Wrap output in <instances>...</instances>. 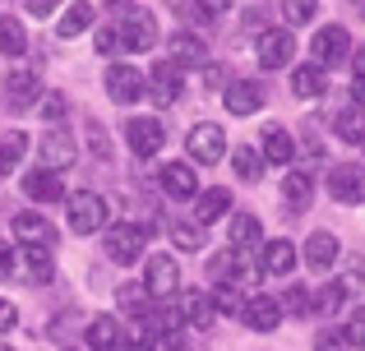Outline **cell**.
<instances>
[{
	"label": "cell",
	"instance_id": "obj_1",
	"mask_svg": "<svg viewBox=\"0 0 365 351\" xmlns=\"http://www.w3.org/2000/svg\"><path fill=\"white\" fill-rule=\"evenodd\" d=\"M185 153L195 157L199 167H217L227 157V130L217 125V120H199L185 135Z\"/></svg>",
	"mask_w": 365,
	"mask_h": 351
},
{
	"label": "cell",
	"instance_id": "obj_2",
	"mask_svg": "<svg viewBox=\"0 0 365 351\" xmlns=\"http://www.w3.org/2000/svg\"><path fill=\"white\" fill-rule=\"evenodd\" d=\"M116 28L125 37V51H153V46H158V14H153V9H139V5L120 9Z\"/></svg>",
	"mask_w": 365,
	"mask_h": 351
},
{
	"label": "cell",
	"instance_id": "obj_3",
	"mask_svg": "<svg viewBox=\"0 0 365 351\" xmlns=\"http://www.w3.org/2000/svg\"><path fill=\"white\" fill-rule=\"evenodd\" d=\"M70 226H74L79 236L107 231V199L93 194V189H79V194H70Z\"/></svg>",
	"mask_w": 365,
	"mask_h": 351
},
{
	"label": "cell",
	"instance_id": "obj_4",
	"mask_svg": "<svg viewBox=\"0 0 365 351\" xmlns=\"http://www.w3.org/2000/svg\"><path fill=\"white\" fill-rule=\"evenodd\" d=\"M102 236H107V254L116 263H134L143 250H148V226H139V222H116Z\"/></svg>",
	"mask_w": 365,
	"mask_h": 351
},
{
	"label": "cell",
	"instance_id": "obj_5",
	"mask_svg": "<svg viewBox=\"0 0 365 351\" xmlns=\"http://www.w3.org/2000/svg\"><path fill=\"white\" fill-rule=\"evenodd\" d=\"M310 51H314V65H319V70L342 65V61H351V33H347L342 23H324L319 33H314Z\"/></svg>",
	"mask_w": 365,
	"mask_h": 351
},
{
	"label": "cell",
	"instance_id": "obj_6",
	"mask_svg": "<svg viewBox=\"0 0 365 351\" xmlns=\"http://www.w3.org/2000/svg\"><path fill=\"white\" fill-rule=\"evenodd\" d=\"M208 273H213L217 287H245V282H259L264 268H255V263H250L245 254H236V250H217L213 259H208Z\"/></svg>",
	"mask_w": 365,
	"mask_h": 351
},
{
	"label": "cell",
	"instance_id": "obj_7",
	"mask_svg": "<svg viewBox=\"0 0 365 351\" xmlns=\"http://www.w3.org/2000/svg\"><path fill=\"white\" fill-rule=\"evenodd\" d=\"M125 144L134 148V157H158L162 144H167V125L153 116H134L125 120Z\"/></svg>",
	"mask_w": 365,
	"mask_h": 351
},
{
	"label": "cell",
	"instance_id": "obj_8",
	"mask_svg": "<svg viewBox=\"0 0 365 351\" xmlns=\"http://www.w3.org/2000/svg\"><path fill=\"white\" fill-rule=\"evenodd\" d=\"M255 56H259L264 70H282V65H292V56H296V37L287 33V28H264Z\"/></svg>",
	"mask_w": 365,
	"mask_h": 351
},
{
	"label": "cell",
	"instance_id": "obj_9",
	"mask_svg": "<svg viewBox=\"0 0 365 351\" xmlns=\"http://www.w3.org/2000/svg\"><path fill=\"white\" fill-rule=\"evenodd\" d=\"M176 287H180L176 259H171V254H153L148 268H143V291H148L153 300H167V296H176Z\"/></svg>",
	"mask_w": 365,
	"mask_h": 351
},
{
	"label": "cell",
	"instance_id": "obj_10",
	"mask_svg": "<svg viewBox=\"0 0 365 351\" xmlns=\"http://www.w3.org/2000/svg\"><path fill=\"white\" fill-rule=\"evenodd\" d=\"M102 83H107V98L120 102V107H130V102H139L143 93H148V79H143L134 65H111Z\"/></svg>",
	"mask_w": 365,
	"mask_h": 351
},
{
	"label": "cell",
	"instance_id": "obj_11",
	"mask_svg": "<svg viewBox=\"0 0 365 351\" xmlns=\"http://www.w3.org/2000/svg\"><path fill=\"white\" fill-rule=\"evenodd\" d=\"M143 79H148V98L158 102V107H171V102H180V93H185V74L171 61L153 65V74H143Z\"/></svg>",
	"mask_w": 365,
	"mask_h": 351
},
{
	"label": "cell",
	"instance_id": "obj_12",
	"mask_svg": "<svg viewBox=\"0 0 365 351\" xmlns=\"http://www.w3.org/2000/svg\"><path fill=\"white\" fill-rule=\"evenodd\" d=\"M37 153H42V172H56V176H61L65 167L79 162V144H74L65 130H51V135H42Z\"/></svg>",
	"mask_w": 365,
	"mask_h": 351
},
{
	"label": "cell",
	"instance_id": "obj_13",
	"mask_svg": "<svg viewBox=\"0 0 365 351\" xmlns=\"http://www.w3.org/2000/svg\"><path fill=\"white\" fill-rule=\"evenodd\" d=\"M329 194L338 199V204H365V167L338 162L329 172Z\"/></svg>",
	"mask_w": 365,
	"mask_h": 351
},
{
	"label": "cell",
	"instance_id": "obj_14",
	"mask_svg": "<svg viewBox=\"0 0 365 351\" xmlns=\"http://www.w3.org/2000/svg\"><path fill=\"white\" fill-rule=\"evenodd\" d=\"M42 102V79H37L33 70H14L5 79V107L9 111H28Z\"/></svg>",
	"mask_w": 365,
	"mask_h": 351
},
{
	"label": "cell",
	"instance_id": "obj_15",
	"mask_svg": "<svg viewBox=\"0 0 365 351\" xmlns=\"http://www.w3.org/2000/svg\"><path fill=\"white\" fill-rule=\"evenodd\" d=\"M83 342L88 351H125V328L116 315H93L88 328H83Z\"/></svg>",
	"mask_w": 365,
	"mask_h": 351
},
{
	"label": "cell",
	"instance_id": "obj_16",
	"mask_svg": "<svg viewBox=\"0 0 365 351\" xmlns=\"http://www.w3.org/2000/svg\"><path fill=\"white\" fill-rule=\"evenodd\" d=\"M222 102H227V111L232 116H255L259 107H264V83H255V79H232L222 88Z\"/></svg>",
	"mask_w": 365,
	"mask_h": 351
},
{
	"label": "cell",
	"instance_id": "obj_17",
	"mask_svg": "<svg viewBox=\"0 0 365 351\" xmlns=\"http://www.w3.org/2000/svg\"><path fill=\"white\" fill-rule=\"evenodd\" d=\"M9 226H14V236H19L24 245H37V250H51L56 236H61L42 213H28V208H24V213H14V222H9Z\"/></svg>",
	"mask_w": 365,
	"mask_h": 351
},
{
	"label": "cell",
	"instance_id": "obj_18",
	"mask_svg": "<svg viewBox=\"0 0 365 351\" xmlns=\"http://www.w3.org/2000/svg\"><path fill=\"white\" fill-rule=\"evenodd\" d=\"M14 278H24L28 287H46V282L56 278V259H51V250H37V245H28V250L19 254Z\"/></svg>",
	"mask_w": 365,
	"mask_h": 351
},
{
	"label": "cell",
	"instance_id": "obj_19",
	"mask_svg": "<svg viewBox=\"0 0 365 351\" xmlns=\"http://www.w3.org/2000/svg\"><path fill=\"white\" fill-rule=\"evenodd\" d=\"M24 194L33 199V204H61L70 189H65V180L56 172H42V167H33V172L24 176Z\"/></svg>",
	"mask_w": 365,
	"mask_h": 351
},
{
	"label": "cell",
	"instance_id": "obj_20",
	"mask_svg": "<svg viewBox=\"0 0 365 351\" xmlns=\"http://www.w3.org/2000/svg\"><path fill=\"white\" fill-rule=\"evenodd\" d=\"M241 319H245V328H255V333H273V328L282 324V305H277L273 296H250Z\"/></svg>",
	"mask_w": 365,
	"mask_h": 351
},
{
	"label": "cell",
	"instance_id": "obj_21",
	"mask_svg": "<svg viewBox=\"0 0 365 351\" xmlns=\"http://www.w3.org/2000/svg\"><path fill=\"white\" fill-rule=\"evenodd\" d=\"M162 189L171 199H199V172L190 162H167L162 167Z\"/></svg>",
	"mask_w": 365,
	"mask_h": 351
},
{
	"label": "cell",
	"instance_id": "obj_22",
	"mask_svg": "<svg viewBox=\"0 0 365 351\" xmlns=\"http://www.w3.org/2000/svg\"><path fill=\"white\" fill-rule=\"evenodd\" d=\"M180 319H185V324H195V328H213L217 324L213 296H208V291H185V296H180Z\"/></svg>",
	"mask_w": 365,
	"mask_h": 351
},
{
	"label": "cell",
	"instance_id": "obj_23",
	"mask_svg": "<svg viewBox=\"0 0 365 351\" xmlns=\"http://www.w3.org/2000/svg\"><path fill=\"white\" fill-rule=\"evenodd\" d=\"M259 268L273 273V278H287V273L296 268V245L292 241H264V250H259Z\"/></svg>",
	"mask_w": 365,
	"mask_h": 351
},
{
	"label": "cell",
	"instance_id": "obj_24",
	"mask_svg": "<svg viewBox=\"0 0 365 351\" xmlns=\"http://www.w3.org/2000/svg\"><path fill=\"white\" fill-rule=\"evenodd\" d=\"M93 19H98V5H88V0H74V5H65V14L56 19V33L61 37H79L93 28Z\"/></svg>",
	"mask_w": 365,
	"mask_h": 351
},
{
	"label": "cell",
	"instance_id": "obj_25",
	"mask_svg": "<svg viewBox=\"0 0 365 351\" xmlns=\"http://www.w3.org/2000/svg\"><path fill=\"white\" fill-rule=\"evenodd\" d=\"M227 208H232V194H227V189H199V199H195V226H213L217 217H227Z\"/></svg>",
	"mask_w": 365,
	"mask_h": 351
},
{
	"label": "cell",
	"instance_id": "obj_26",
	"mask_svg": "<svg viewBox=\"0 0 365 351\" xmlns=\"http://www.w3.org/2000/svg\"><path fill=\"white\" fill-rule=\"evenodd\" d=\"M227 236H232V250H236V254L255 250V245L264 250V231H259V217H255V213H236V217H232V231H227Z\"/></svg>",
	"mask_w": 365,
	"mask_h": 351
},
{
	"label": "cell",
	"instance_id": "obj_27",
	"mask_svg": "<svg viewBox=\"0 0 365 351\" xmlns=\"http://www.w3.org/2000/svg\"><path fill=\"white\" fill-rule=\"evenodd\" d=\"M296 157V139L287 135L282 125H268L264 130V162H273V167H287Z\"/></svg>",
	"mask_w": 365,
	"mask_h": 351
},
{
	"label": "cell",
	"instance_id": "obj_28",
	"mask_svg": "<svg viewBox=\"0 0 365 351\" xmlns=\"http://www.w3.org/2000/svg\"><path fill=\"white\" fill-rule=\"evenodd\" d=\"M305 263H310V268H333V263H338V236L314 231L310 241H305Z\"/></svg>",
	"mask_w": 365,
	"mask_h": 351
},
{
	"label": "cell",
	"instance_id": "obj_29",
	"mask_svg": "<svg viewBox=\"0 0 365 351\" xmlns=\"http://www.w3.org/2000/svg\"><path fill=\"white\" fill-rule=\"evenodd\" d=\"M171 65H208L204 37H195V33H185V28H180V33L171 37Z\"/></svg>",
	"mask_w": 365,
	"mask_h": 351
},
{
	"label": "cell",
	"instance_id": "obj_30",
	"mask_svg": "<svg viewBox=\"0 0 365 351\" xmlns=\"http://www.w3.org/2000/svg\"><path fill=\"white\" fill-rule=\"evenodd\" d=\"M324 88H329V83H324V70L314 61L292 70V93H296V98H305V102H310V98H324Z\"/></svg>",
	"mask_w": 365,
	"mask_h": 351
},
{
	"label": "cell",
	"instance_id": "obj_31",
	"mask_svg": "<svg viewBox=\"0 0 365 351\" xmlns=\"http://www.w3.org/2000/svg\"><path fill=\"white\" fill-rule=\"evenodd\" d=\"M116 305H120V315H130V319H139V324H143L153 296L143 291V282H125V287H116Z\"/></svg>",
	"mask_w": 365,
	"mask_h": 351
},
{
	"label": "cell",
	"instance_id": "obj_32",
	"mask_svg": "<svg viewBox=\"0 0 365 351\" xmlns=\"http://www.w3.org/2000/svg\"><path fill=\"white\" fill-rule=\"evenodd\" d=\"M333 135L342 139V144H365V111L361 107H347L333 116Z\"/></svg>",
	"mask_w": 365,
	"mask_h": 351
},
{
	"label": "cell",
	"instance_id": "obj_33",
	"mask_svg": "<svg viewBox=\"0 0 365 351\" xmlns=\"http://www.w3.org/2000/svg\"><path fill=\"white\" fill-rule=\"evenodd\" d=\"M282 199H287V208H310L314 180L305 176V172H287V180H282Z\"/></svg>",
	"mask_w": 365,
	"mask_h": 351
},
{
	"label": "cell",
	"instance_id": "obj_34",
	"mask_svg": "<svg viewBox=\"0 0 365 351\" xmlns=\"http://www.w3.org/2000/svg\"><path fill=\"white\" fill-rule=\"evenodd\" d=\"M232 167H236V176L241 180H250V185H255L259 176H264V153H259V148H250V144H241V148H232Z\"/></svg>",
	"mask_w": 365,
	"mask_h": 351
},
{
	"label": "cell",
	"instance_id": "obj_35",
	"mask_svg": "<svg viewBox=\"0 0 365 351\" xmlns=\"http://www.w3.org/2000/svg\"><path fill=\"white\" fill-rule=\"evenodd\" d=\"M28 51V37L19 19H0V56H24Z\"/></svg>",
	"mask_w": 365,
	"mask_h": 351
},
{
	"label": "cell",
	"instance_id": "obj_36",
	"mask_svg": "<svg viewBox=\"0 0 365 351\" xmlns=\"http://www.w3.org/2000/svg\"><path fill=\"white\" fill-rule=\"evenodd\" d=\"M277 305H282V315H296V319H305V315L314 310V296H310L305 287H292L282 300H277Z\"/></svg>",
	"mask_w": 365,
	"mask_h": 351
},
{
	"label": "cell",
	"instance_id": "obj_37",
	"mask_svg": "<svg viewBox=\"0 0 365 351\" xmlns=\"http://www.w3.org/2000/svg\"><path fill=\"white\" fill-rule=\"evenodd\" d=\"M171 241H176V250H199V245H204V226L176 222V226H171Z\"/></svg>",
	"mask_w": 365,
	"mask_h": 351
},
{
	"label": "cell",
	"instance_id": "obj_38",
	"mask_svg": "<svg viewBox=\"0 0 365 351\" xmlns=\"http://www.w3.org/2000/svg\"><path fill=\"white\" fill-rule=\"evenodd\" d=\"M314 9H319V0H282V19L287 23H310Z\"/></svg>",
	"mask_w": 365,
	"mask_h": 351
},
{
	"label": "cell",
	"instance_id": "obj_39",
	"mask_svg": "<svg viewBox=\"0 0 365 351\" xmlns=\"http://www.w3.org/2000/svg\"><path fill=\"white\" fill-rule=\"evenodd\" d=\"M83 135H88L93 157H102V162H107V157H111V139H107V130H102L98 120H83Z\"/></svg>",
	"mask_w": 365,
	"mask_h": 351
},
{
	"label": "cell",
	"instance_id": "obj_40",
	"mask_svg": "<svg viewBox=\"0 0 365 351\" xmlns=\"http://www.w3.org/2000/svg\"><path fill=\"white\" fill-rule=\"evenodd\" d=\"M213 305H217V315H241L245 300H241V291H236V287H217L213 291Z\"/></svg>",
	"mask_w": 365,
	"mask_h": 351
},
{
	"label": "cell",
	"instance_id": "obj_41",
	"mask_svg": "<svg viewBox=\"0 0 365 351\" xmlns=\"http://www.w3.org/2000/svg\"><path fill=\"white\" fill-rule=\"evenodd\" d=\"M24 148H28V135H24V130H9V135L0 139V157H5L9 167H14L19 157H24Z\"/></svg>",
	"mask_w": 365,
	"mask_h": 351
},
{
	"label": "cell",
	"instance_id": "obj_42",
	"mask_svg": "<svg viewBox=\"0 0 365 351\" xmlns=\"http://www.w3.org/2000/svg\"><path fill=\"white\" fill-rule=\"evenodd\" d=\"M93 42H98L102 56H120V51H125V37H120L116 23H111V28H98V37H93Z\"/></svg>",
	"mask_w": 365,
	"mask_h": 351
},
{
	"label": "cell",
	"instance_id": "obj_43",
	"mask_svg": "<svg viewBox=\"0 0 365 351\" xmlns=\"http://www.w3.org/2000/svg\"><path fill=\"white\" fill-rule=\"evenodd\" d=\"M314 351H351V342H347V333H342V328H319Z\"/></svg>",
	"mask_w": 365,
	"mask_h": 351
},
{
	"label": "cell",
	"instance_id": "obj_44",
	"mask_svg": "<svg viewBox=\"0 0 365 351\" xmlns=\"http://www.w3.org/2000/svg\"><path fill=\"white\" fill-rule=\"evenodd\" d=\"M342 333H347L351 347H365V305L351 310V319H347V328H342Z\"/></svg>",
	"mask_w": 365,
	"mask_h": 351
},
{
	"label": "cell",
	"instance_id": "obj_45",
	"mask_svg": "<svg viewBox=\"0 0 365 351\" xmlns=\"http://www.w3.org/2000/svg\"><path fill=\"white\" fill-rule=\"evenodd\" d=\"M65 111H70V102L61 93H42V116L46 120H65Z\"/></svg>",
	"mask_w": 365,
	"mask_h": 351
},
{
	"label": "cell",
	"instance_id": "obj_46",
	"mask_svg": "<svg viewBox=\"0 0 365 351\" xmlns=\"http://www.w3.org/2000/svg\"><path fill=\"white\" fill-rule=\"evenodd\" d=\"M14 268H19V254L9 250L5 241H0V282H5V278H14Z\"/></svg>",
	"mask_w": 365,
	"mask_h": 351
},
{
	"label": "cell",
	"instance_id": "obj_47",
	"mask_svg": "<svg viewBox=\"0 0 365 351\" xmlns=\"http://www.w3.org/2000/svg\"><path fill=\"white\" fill-rule=\"evenodd\" d=\"M204 83L208 88H227V65H204Z\"/></svg>",
	"mask_w": 365,
	"mask_h": 351
},
{
	"label": "cell",
	"instance_id": "obj_48",
	"mask_svg": "<svg viewBox=\"0 0 365 351\" xmlns=\"http://www.w3.org/2000/svg\"><path fill=\"white\" fill-rule=\"evenodd\" d=\"M14 324H19V310L9 305V300H0V337H5V333H9Z\"/></svg>",
	"mask_w": 365,
	"mask_h": 351
},
{
	"label": "cell",
	"instance_id": "obj_49",
	"mask_svg": "<svg viewBox=\"0 0 365 351\" xmlns=\"http://www.w3.org/2000/svg\"><path fill=\"white\" fill-rule=\"evenodd\" d=\"M56 5H61V0H28V14H33V19H46Z\"/></svg>",
	"mask_w": 365,
	"mask_h": 351
},
{
	"label": "cell",
	"instance_id": "obj_50",
	"mask_svg": "<svg viewBox=\"0 0 365 351\" xmlns=\"http://www.w3.org/2000/svg\"><path fill=\"white\" fill-rule=\"evenodd\" d=\"M351 107L365 111V79H351Z\"/></svg>",
	"mask_w": 365,
	"mask_h": 351
},
{
	"label": "cell",
	"instance_id": "obj_51",
	"mask_svg": "<svg viewBox=\"0 0 365 351\" xmlns=\"http://www.w3.org/2000/svg\"><path fill=\"white\" fill-rule=\"evenodd\" d=\"M351 65H356V79H365V46H361L356 56H351Z\"/></svg>",
	"mask_w": 365,
	"mask_h": 351
},
{
	"label": "cell",
	"instance_id": "obj_52",
	"mask_svg": "<svg viewBox=\"0 0 365 351\" xmlns=\"http://www.w3.org/2000/svg\"><path fill=\"white\" fill-rule=\"evenodd\" d=\"M9 176V162H5V157H0V180H5Z\"/></svg>",
	"mask_w": 365,
	"mask_h": 351
},
{
	"label": "cell",
	"instance_id": "obj_53",
	"mask_svg": "<svg viewBox=\"0 0 365 351\" xmlns=\"http://www.w3.org/2000/svg\"><path fill=\"white\" fill-rule=\"evenodd\" d=\"M0 351H9V342H0Z\"/></svg>",
	"mask_w": 365,
	"mask_h": 351
},
{
	"label": "cell",
	"instance_id": "obj_54",
	"mask_svg": "<svg viewBox=\"0 0 365 351\" xmlns=\"http://www.w3.org/2000/svg\"><path fill=\"white\" fill-rule=\"evenodd\" d=\"M65 351H70V347H65Z\"/></svg>",
	"mask_w": 365,
	"mask_h": 351
}]
</instances>
